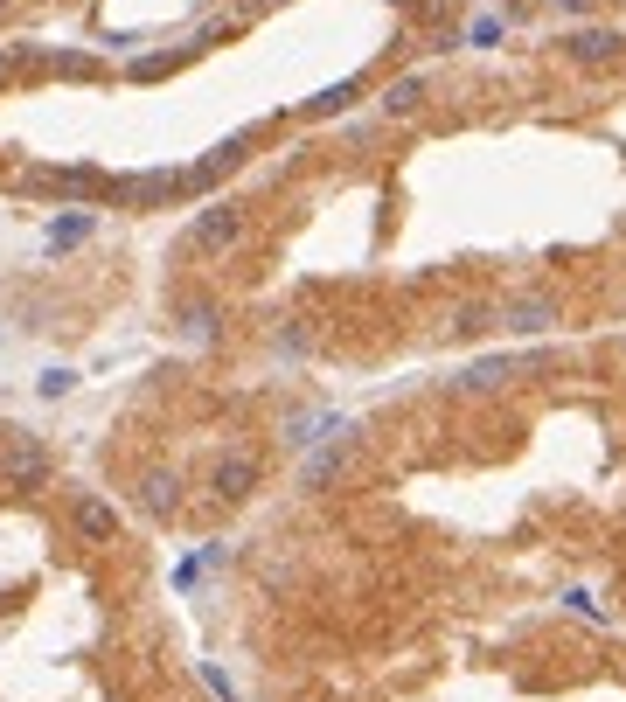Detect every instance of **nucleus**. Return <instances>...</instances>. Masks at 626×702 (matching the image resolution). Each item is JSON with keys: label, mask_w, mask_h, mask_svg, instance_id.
<instances>
[{"label": "nucleus", "mask_w": 626, "mask_h": 702, "mask_svg": "<svg viewBox=\"0 0 626 702\" xmlns=\"http://www.w3.org/2000/svg\"><path fill=\"white\" fill-rule=\"evenodd\" d=\"M209 487H216L223 501H244V494L258 487V452H223L216 473H209Z\"/></svg>", "instance_id": "f257e3e1"}, {"label": "nucleus", "mask_w": 626, "mask_h": 702, "mask_svg": "<svg viewBox=\"0 0 626 702\" xmlns=\"http://www.w3.org/2000/svg\"><path fill=\"white\" fill-rule=\"evenodd\" d=\"M70 522H77L84 543H112V536H119V508H105V501H91V494L70 501Z\"/></svg>", "instance_id": "f03ea898"}, {"label": "nucleus", "mask_w": 626, "mask_h": 702, "mask_svg": "<svg viewBox=\"0 0 626 702\" xmlns=\"http://www.w3.org/2000/svg\"><path fill=\"white\" fill-rule=\"evenodd\" d=\"M140 508L147 515H174L181 508V480L174 473H140Z\"/></svg>", "instance_id": "7ed1b4c3"}, {"label": "nucleus", "mask_w": 626, "mask_h": 702, "mask_svg": "<svg viewBox=\"0 0 626 702\" xmlns=\"http://www.w3.org/2000/svg\"><path fill=\"white\" fill-rule=\"evenodd\" d=\"M49 7H63V0H0V42L7 35H21L35 14H49Z\"/></svg>", "instance_id": "20e7f679"}]
</instances>
